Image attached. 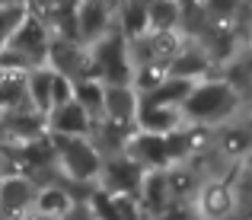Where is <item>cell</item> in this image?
<instances>
[{"label": "cell", "mask_w": 252, "mask_h": 220, "mask_svg": "<svg viewBox=\"0 0 252 220\" xmlns=\"http://www.w3.org/2000/svg\"><path fill=\"white\" fill-rule=\"evenodd\" d=\"M179 112H182V122L189 125V128L214 131V128H220V125L233 122V118L246 115V99H243L223 77L211 73V77L191 83V90H189V96L182 99Z\"/></svg>", "instance_id": "6da1fadb"}, {"label": "cell", "mask_w": 252, "mask_h": 220, "mask_svg": "<svg viewBox=\"0 0 252 220\" xmlns=\"http://www.w3.org/2000/svg\"><path fill=\"white\" fill-rule=\"evenodd\" d=\"M48 42H51V29L42 16L26 6L23 19L16 23V29L10 32V38L3 42L0 48V64L3 70H32V67H42L48 61Z\"/></svg>", "instance_id": "7a4b0ae2"}, {"label": "cell", "mask_w": 252, "mask_h": 220, "mask_svg": "<svg viewBox=\"0 0 252 220\" xmlns=\"http://www.w3.org/2000/svg\"><path fill=\"white\" fill-rule=\"evenodd\" d=\"M86 61H90V77L102 83H131V48L118 26H112L102 38L86 45Z\"/></svg>", "instance_id": "3957f363"}, {"label": "cell", "mask_w": 252, "mask_h": 220, "mask_svg": "<svg viewBox=\"0 0 252 220\" xmlns=\"http://www.w3.org/2000/svg\"><path fill=\"white\" fill-rule=\"evenodd\" d=\"M141 179H144V169L125 150H118V153L102 157V166H99V176H96V189L109 191V195H134L137 198Z\"/></svg>", "instance_id": "277c9868"}, {"label": "cell", "mask_w": 252, "mask_h": 220, "mask_svg": "<svg viewBox=\"0 0 252 220\" xmlns=\"http://www.w3.org/2000/svg\"><path fill=\"white\" fill-rule=\"evenodd\" d=\"M35 201V182L26 172H0V220H26Z\"/></svg>", "instance_id": "5b68a950"}, {"label": "cell", "mask_w": 252, "mask_h": 220, "mask_svg": "<svg viewBox=\"0 0 252 220\" xmlns=\"http://www.w3.org/2000/svg\"><path fill=\"white\" fill-rule=\"evenodd\" d=\"M134 115H137V90L131 83H102V118L105 125L131 134L134 131Z\"/></svg>", "instance_id": "8992f818"}, {"label": "cell", "mask_w": 252, "mask_h": 220, "mask_svg": "<svg viewBox=\"0 0 252 220\" xmlns=\"http://www.w3.org/2000/svg\"><path fill=\"white\" fill-rule=\"evenodd\" d=\"M70 16H74V29H77V42L93 45L96 38H102L105 32L115 26V10L105 0H74L70 3Z\"/></svg>", "instance_id": "52a82bcc"}, {"label": "cell", "mask_w": 252, "mask_h": 220, "mask_svg": "<svg viewBox=\"0 0 252 220\" xmlns=\"http://www.w3.org/2000/svg\"><path fill=\"white\" fill-rule=\"evenodd\" d=\"M90 128H93L90 112L74 96L67 102L55 105L45 115V134H51V137H90Z\"/></svg>", "instance_id": "ba28073f"}, {"label": "cell", "mask_w": 252, "mask_h": 220, "mask_svg": "<svg viewBox=\"0 0 252 220\" xmlns=\"http://www.w3.org/2000/svg\"><path fill=\"white\" fill-rule=\"evenodd\" d=\"M80 204L77 191L64 182L61 176L48 179V182L35 185V201H32V214H48V217H67L70 211Z\"/></svg>", "instance_id": "9c48e42d"}, {"label": "cell", "mask_w": 252, "mask_h": 220, "mask_svg": "<svg viewBox=\"0 0 252 220\" xmlns=\"http://www.w3.org/2000/svg\"><path fill=\"white\" fill-rule=\"evenodd\" d=\"M134 128L137 131H150V134H169V131L185 128L182 112L176 105H160V102H147L137 96V115H134Z\"/></svg>", "instance_id": "30bf717a"}, {"label": "cell", "mask_w": 252, "mask_h": 220, "mask_svg": "<svg viewBox=\"0 0 252 220\" xmlns=\"http://www.w3.org/2000/svg\"><path fill=\"white\" fill-rule=\"evenodd\" d=\"M23 77H26V99H29V105L45 118L51 112V86H55V70H51L48 64H42V67L26 70Z\"/></svg>", "instance_id": "8fae6325"}, {"label": "cell", "mask_w": 252, "mask_h": 220, "mask_svg": "<svg viewBox=\"0 0 252 220\" xmlns=\"http://www.w3.org/2000/svg\"><path fill=\"white\" fill-rule=\"evenodd\" d=\"M191 83L195 80H185V77H163L160 83L154 86V90H147V93H137L141 99H147V102H160V105H182V99L189 96V90H191Z\"/></svg>", "instance_id": "7c38bea8"}, {"label": "cell", "mask_w": 252, "mask_h": 220, "mask_svg": "<svg viewBox=\"0 0 252 220\" xmlns=\"http://www.w3.org/2000/svg\"><path fill=\"white\" fill-rule=\"evenodd\" d=\"M147 32H179V0H144Z\"/></svg>", "instance_id": "4fadbf2b"}, {"label": "cell", "mask_w": 252, "mask_h": 220, "mask_svg": "<svg viewBox=\"0 0 252 220\" xmlns=\"http://www.w3.org/2000/svg\"><path fill=\"white\" fill-rule=\"evenodd\" d=\"M74 99L90 112V118L96 122L99 112H102V80L96 77H80L74 80Z\"/></svg>", "instance_id": "5bb4252c"}, {"label": "cell", "mask_w": 252, "mask_h": 220, "mask_svg": "<svg viewBox=\"0 0 252 220\" xmlns=\"http://www.w3.org/2000/svg\"><path fill=\"white\" fill-rule=\"evenodd\" d=\"M150 220H201V214H198L195 198H191V201H169L166 208L157 211Z\"/></svg>", "instance_id": "9a60e30c"}, {"label": "cell", "mask_w": 252, "mask_h": 220, "mask_svg": "<svg viewBox=\"0 0 252 220\" xmlns=\"http://www.w3.org/2000/svg\"><path fill=\"white\" fill-rule=\"evenodd\" d=\"M26 13V3H13V6H0V48H3V42L10 38V32L16 29V23L23 19Z\"/></svg>", "instance_id": "2e32d148"}, {"label": "cell", "mask_w": 252, "mask_h": 220, "mask_svg": "<svg viewBox=\"0 0 252 220\" xmlns=\"http://www.w3.org/2000/svg\"><path fill=\"white\" fill-rule=\"evenodd\" d=\"M26 220H61V217H48V214H29Z\"/></svg>", "instance_id": "e0dca14e"}, {"label": "cell", "mask_w": 252, "mask_h": 220, "mask_svg": "<svg viewBox=\"0 0 252 220\" xmlns=\"http://www.w3.org/2000/svg\"><path fill=\"white\" fill-rule=\"evenodd\" d=\"M13 3H23V0H0V6H13Z\"/></svg>", "instance_id": "ac0fdd59"}, {"label": "cell", "mask_w": 252, "mask_h": 220, "mask_svg": "<svg viewBox=\"0 0 252 220\" xmlns=\"http://www.w3.org/2000/svg\"><path fill=\"white\" fill-rule=\"evenodd\" d=\"M105 3H109L112 10H118V3H122V0H105Z\"/></svg>", "instance_id": "d6986e66"}, {"label": "cell", "mask_w": 252, "mask_h": 220, "mask_svg": "<svg viewBox=\"0 0 252 220\" xmlns=\"http://www.w3.org/2000/svg\"><path fill=\"white\" fill-rule=\"evenodd\" d=\"M0 73H3V64H0Z\"/></svg>", "instance_id": "ffe728a7"}]
</instances>
